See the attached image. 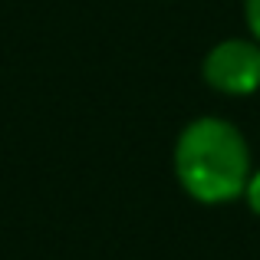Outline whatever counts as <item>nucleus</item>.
Here are the masks:
<instances>
[{"label": "nucleus", "instance_id": "nucleus-1", "mask_svg": "<svg viewBox=\"0 0 260 260\" xmlns=\"http://www.w3.org/2000/svg\"><path fill=\"white\" fill-rule=\"evenodd\" d=\"M254 172L250 145L234 122L221 115L191 119L175 142V178L198 204H231L244 198Z\"/></svg>", "mask_w": 260, "mask_h": 260}, {"label": "nucleus", "instance_id": "nucleus-2", "mask_svg": "<svg viewBox=\"0 0 260 260\" xmlns=\"http://www.w3.org/2000/svg\"><path fill=\"white\" fill-rule=\"evenodd\" d=\"M201 76L221 95H254L260 89V43L247 37H228L208 50Z\"/></svg>", "mask_w": 260, "mask_h": 260}, {"label": "nucleus", "instance_id": "nucleus-3", "mask_svg": "<svg viewBox=\"0 0 260 260\" xmlns=\"http://www.w3.org/2000/svg\"><path fill=\"white\" fill-rule=\"evenodd\" d=\"M244 23L250 30V40L260 43V0H244Z\"/></svg>", "mask_w": 260, "mask_h": 260}, {"label": "nucleus", "instance_id": "nucleus-4", "mask_svg": "<svg viewBox=\"0 0 260 260\" xmlns=\"http://www.w3.org/2000/svg\"><path fill=\"white\" fill-rule=\"evenodd\" d=\"M244 201H247V208L260 217V168L250 172V181H247V188H244Z\"/></svg>", "mask_w": 260, "mask_h": 260}]
</instances>
